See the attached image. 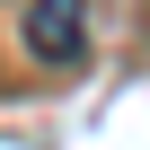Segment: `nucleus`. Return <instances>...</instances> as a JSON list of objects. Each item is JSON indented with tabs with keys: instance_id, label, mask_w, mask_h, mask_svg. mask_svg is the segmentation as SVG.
I'll use <instances>...</instances> for the list:
<instances>
[{
	"instance_id": "1",
	"label": "nucleus",
	"mask_w": 150,
	"mask_h": 150,
	"mask_svg": "<svg viewBox=\"0 0 150 150\" xmlns=\"http://www.w3.org/2000/svg\"><path fill=\"white\" fill-rule=\"evenodd\" d=\"M27 53L35 62H88V0H35L27 9Z\"/></svg>"
}]
</instances>
